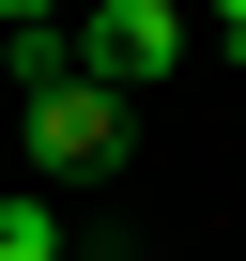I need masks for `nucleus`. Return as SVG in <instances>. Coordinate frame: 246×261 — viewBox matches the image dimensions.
I'll list each match as a JSON object with an SVG mask.
<instances>
[{
    "instance_id": "nucleus-1",
    "label": "nucleus",
    "mask_w": 246,
    "mask_h": 261,
    "mask_svg": "<svg viewBox=\"0 0 246 261\" xmlns=\"http://www.w3.org/2000/svg\"><path fill=\"white\" fill-rule=\"evenodd\" d=\"M31 154H46L62 185H108V169H123V92H108V77H62V92H31Z\"/></svg>"
},
{
    "instance_id": "nucleus-2",
    "label": "nucleus",
    "mask_w": 246,
    "mask_h": 261,
    "mask_svg": "<svg viewBox=\"0 0 246 261\" xmlns=\"http://www.w3.org/2000/svg\"><path fill=\"white\" fill-rule=\"evenodd\" d=\"M169 62H185V0H108V16H77V77H108V92H139Z\"/></svg>"
},
{
    "instance_id": "nucleus-3",
    "label": "nucleus",
    "mask_w": 246,
    "mask_h": 261,
    "mask_svg": "<svg viewBox=\"0 0 246 261\" xmlns=\"http://www.w3.org/2000/svg\"><path fill=\"white\" fill-rule=\"evenodd\" d=\"M0 77H16V92H62V77H77V16H31V31H0Z\"/></svg>"
},
{
    "instance_id": "nucleus-4",
    "label": "nucleus",
    "mask_w": 246,
    "mask_h": 261,
    "mask_svg": "<svg viewBox=\"0 0 246 261\" xmlns=\"http://www.w3.org/2000/svg\"><path fill=\"white\" fill-rule=\"evenodd\" d=\"M0 261H77V246H62V215H46L31 185H16V200H0Z\"/></svg>"
},
{
    "instance_id": "nucleus-5",
    "label": "nucleus",
    "mask_w": 246,
    "mask_h": 261,
    "mask_svg": "<svg viewBox=\"0 0 246 261\" xmlns=\"http://www.w3.org/2000/svg\"><path fill=\"white\" fill-rule=\"evenodd\" d=\"M31 16H77V0H0V31H31Z\"/></svg>"
},
{
    "instance_id": "nucleus-6",
    "label": "nucleus",
    "mask_w": 246,
    "mask_h": 261,
    "mask_svg": "<svg viewBox=\"0 0 246 261\" xmlns=\"http://www.w3.org/2000/svg\"><path fill=\"white\" fill-rule=\"evenodd\" d=\"M215 16H231V46H246V0H215Z\"/></svg>"
}]
</instances>
